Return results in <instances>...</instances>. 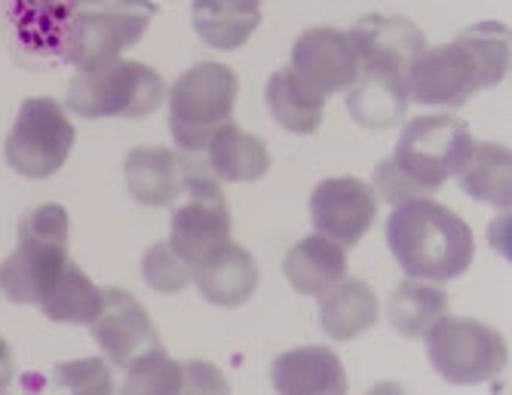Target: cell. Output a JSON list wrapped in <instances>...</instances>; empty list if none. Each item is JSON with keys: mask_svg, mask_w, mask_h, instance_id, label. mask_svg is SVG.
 Listing matches in <instances>:
<instances>
[{"mask_svg": "<svg viewBox=\"0 0 512 395\" xmlns=\"http://www.w3.org/2000/svg\"><path fill=\"white\" fill-rule=\"evenodd\" d=\"M509 74V28L479 22L445 46H427L405 68L408 95L421 105L463 108L482 89L503 83Z\"/></svg>", "mask_w": 512, "mask_h": 395, "instance_id": "1", "label": "cell"}, {"mask_svg": "<svg viewBox=\"0 0 512 395\" xmlns=\"http://www.w3.org/2000/svg\"><path fill=\"white\" fill-rule=\"evenodd\" d=\"M473 147L476 138L470 135V126L457 117L427 114L408 120L399 135L396 154L381 160L375 169L378 200L399 206L405 200L436 196L445 181L454 178L470 160Z\"/></svg>", "mask_w": 512, "mask_h": 395, "instance_id": "2", "label": "cell"}, {"mask_svg": "<svg viewBox=\"0 0 512 395\" xmlns=\"http://www.w3.org/2000/svg\"><path fill=\"white\" fill-rule=\"evenodd\" d=\"M387 245L405 276L427 282H451L467 273L476 258L470 224L430 196L393 206Z\"/></svg>", "mask_w": 512, "mask_h": 395, "instance_id": "3", "label": "cell"}, {"mask_svg": "<svg viewBox=\"0 0 512 395\" xmlns=\"http://www.w3.org/2000/svg\"><path fill=\"white\" fill-rule=\"evenodd\" d=\"M166 102V80L145 62L114 59L102 68L77 71L65 105L83 120H142Z\"/></svg>", "mask_w": 512, "mask_h": 395, "instance_id": "4", "label": "cell"}, {"mask_svg": "<svg viewBox=\"0 0 512 395\" xmlns=\"http://www.w3.org/2000/svg\"><path fill=\"white\" fill-rule=\"evenodd\" d=\"M68 261V209L46 203L22 215L16 252L0 261V294L10 304H37Z\"/></svg>", "mask_w": 512, "mask_h": 395, "instance_id": "5", "label": "cell"}, {"mask_svg": "<svg viewBox=\"0 0 512 395\" xmlns=\"http://www.w3.org/2000/svg\"><path fill=\"white\" fill-rule=\"evenodd\" d=\"M240 80L221 62H200L184 71L169 89V132L188 157L206 151L218 126L234 114Z\"/></svg>", "mask_w": 512, "mask_h": 395, "instance_id": "6", "label": "cell"}, {"mask_svg": "<svg viewBox=\"0 0 512 395\" xmlns=\"http://www.w3.org/2000/svg\"><path fill=\"white\" fill-rule=\"evenodd\" d=\"M157 7L151 0H102V7H77L68 22L62 59L77 71L102 68L145 37Z\"/></svg>", "mask_w": 512, "mask_h": 395, "instance_id": "7", "label": "cell"}, {"mask_svg": "<svg viewBox=\"0 0 512 395\" xmlns=\"http://www.w3.org/2000/svg\"><path fill=\"white\" fill-rule=\"evenodd\" d=\"M424 340L433 371L457 386L488 383L509 362L506 340L491 325L476 319L445 313L430 325Z\"/></svg>", "mask_w": 512, "mask_h": 395, "instance_id": "8", "label": "cell"}, {"mask_svg": "<svg viewBox=\"0 0 512 395\" xmlns=\"http://www.w3.org/2000/svg\"><path fill=\"white\" fill-rule=\"evenodd\" d=\"M74 138L77 132L56 98H25L4 144L7 166L31 181L50 178L65 166Z\"/></svg>", "mask_w": 512, "mask_h": 395, "instance_id": "9", "label": "cell"}, {"mask_svg": "<svg viewBox=\"0 0 512 395\" xmlns=\"http://www.w3.org/2000/svg\"><path fill=\"white\" fill-rule=\"evenodd\" d=\"M230 206L218 181L206 172L188 163V175H184L181 203L172 212V236L169 245L178 252L184 264H194L212 245L230 239Z\"/></svg>", "mask_w": 512, "mask_h": 395, "instance_id": "10", "label": "cell"}, {"mask_svg": "<svg viewBox=\"0 0 512 395\" xmlns=\"http://www.w3.org/2000/svg\"><path fill=\"white\" fill-rule=\"evenodd\" d=\"M375 215L378 193L359 178H325L310 193V221L316 233L341 242L344 249L371 230Z\"/></svg>", "mask_w": 512, "mask_h": 395, "instance_id": "11", "label": "cell"}, {"mask_svg": "<svg viewBox=\"0 0 512 395\" xmlns=\"http://www.w3.org/2000/svg\"><path fill=\"white\" fill-rule=\"evenodd\" d=\"M289 68L319 95L344 92L362 71L350 37L329 25H316L298 34Z\"/></svg>", "mask_w": 512, "mask_h": 395, "instance_id": "12", "label": "cell"}, {"mask_svg": "<svg viewBox=\"0 0 512 395\" xmlns=\"http://www.w3.org/2000/svg\"><path fill=\"white\" fill-rule=\"evenodd\" d=\"M89 331L102 347L105 359L117 368H126L132 359L160 347V337L148 310L123 288H105L102 316L89 325Z\"/></svg>", "mask_w": 512, "mask_h": 395, "instance_id": "13", "label": "cell"}, {"mask_svg": "<svg viewBox=\"0 0 512 395\" xmlns=\"http://www.w3.org/2000/svg\"><path fill=\"white\" fill-rule=\"evenodd\" d=\"M200 294L215 307H243L258 288V264L240 242L224 239L191 264Z\"/></svg>", "mask_w": 512, "mask_h": 395, "instance_id": "14", "label": "cell"}, {"mask_svg": "<svg viewBox=\"0 0 512 395\" xmlns=\"http://www.w3.org/2000/svg\"><path fill=\"white\" fill-rule=\"evenodd\" d=\"M344 92L347 114L362 129H393L411 102L405 71L387 65H365Z\"/></svg>", "mask_w": 512, "mask_h": 395, "instance_id": "15", "label": "cell"}, {"mask_svg": "<svg viewBox=\"0 0 512 395\" xmlns=\"http://www.w3.org/2000/svg\"><path fill=\"white\" fill-rule=\"evenodd\" d=\"M347 37L356 49V59L362 68L387 65V68L405 71L427 49V37L414 22L402 16H384V13L362 16L350 28Z\"/></svg>", "mask_w": 512, "mask_h": 395, "instance_id": "16", "label": "cell"}, {"mask_svg": "<svg viewBox=\"0 0 512 395\" xmlns=\"http://www.w3.org/2000/svg\"><path fill=\"white\" fill-rule=\"evenodd\" d=\"M126 190L138 206L163 209L172 206L181 190L188 163L169 147H135L126 154Z\"/></svg>", "mask_w": 512, "mask_h": 395, "instance_id": "17", "label": "cell"}, {"mask_svg": "<svg viewBox=\"0 0 512 395\" xmlns=\"http://www.w3.org/2000/svg\"><path fill=\"white\" fill-rule=\"evenodd\" d=\"M4 10L25 53L62 59L65 31L77 13V0H7Z\"/></svg>", "mask_w": 512, "mask_h": 395, "instance_id": "18", "label": "cell"}, {"mask_svg": "<svg viewBox=\"0 0 512 395\" xmlns=\"http://www.w3.org/2000/svg\"><path fill=\"white\" fill-rule=\"evenodd\" d=\"M273 389L286 395H341L347 392V371L329 347H298L273 359Z\"/></svg>", "mask_w": 512, "mask_h": 395, "instance_id": "19", "label": "cell"}, {"mask_svg": "<svg viewBox=\"0 0 512 395\" xmlns=\"http://www.w3.org/2000/svg\"><path fill=\"white\" fill-rule=\"evenodd\" d=\"M200 157H206L203 169L215 181H224V184L258 181L270 169V154H267L264 138L240 129L234 120H227L224 126L212 132L206 151Z\"/></svg>", "mask_w": 512, "mask_h": 395, "instance_id": "20", "label": "cell"}, {"mask_svg": "<svg viewBox=\"0 0 512 395\" xmlns=\"http://www.w3.org/2000/svg\"><path fill=\"white\" fill-rule=\"evenodd\" d=\"M283 273L298 294L319 298L322 291H329L338 279L347 276V249L322 233L304 236L286 252Z\"/></svg>", "mask_w": 512, "mask_h": 395, "instance_id": "21", "label": "cell"}, {"mask_svg": "<svg viewBox=\"0 0 512 395\" xmlns=\"http://www.w3.org/2000/svg\"><path fill=\"white\" fill-rule=\"evenodd\" d=\"M40 313L53 322H65V325H92L102 316L105 307V288H99L92 282L77 261H65L59 267V273L50 279L46 291L37 301Z\"/></svg>", "mask_w": 512, "mask_h": 395, "instance_id": "22", "label": "cell"}, {"mask_svg": "<svg viewBox=\"0 0 512 395\" xmlns=\"http://www.w3.org/2000/svg\"><path fill=\"white\" fill-rule=\"evenodd\" d=\"M378 325V298L362 279H338L319 294V328L338 343L353 340Z\"/></svg>", "mask_w": 512, "mask_h": 395, "instance_id": "23", "label": "cell"}, {"mask_svg": "<svg viewBox=\"0 0 512 395\" xmlns=\"http://www.w3.org/2000/svg\"><path fill=\"white\" fill-rule=\"evenodd\" d=\"M194 31L212 49H240L261 25V0H191Z\"/></svg>", "mask_w": 512, "mask_h": 395, "instance_id": "24", "label": "cell"}, {"mask_svg": "<svg viewBox=\"0 0 512 395\" xmlns=\"http://www.w3.org/2000/svg\"><path fill=\"white\" fill-rule=\"evenodd\" d=\"M264 102L273 120L286 132L295 135H313L322 126L325 111V95L310 89L292 68H279L267 86H264Z\"/></svg>", "mask_w": 512, "mask_h": 395, "instance_id": "25", "label": "cell"}, {"mask_svg": "<svg viewBox=\"0 0 512 395\" xmlns=\"http://www.w3.org/2000/svg\"><path fill=\"white\" fill-rule=\"evenodd\" d=\"M512 157L503 144H479L473 147L470 160L454 175L460 190L470 193L476 203H488L497 209H509L512 200Z\"/></svg>", "mask_w": 512, "mask_h": 395, "instance_id": "26", "label": "cell"}, {"mask_svg": "<svg viewBox=\"0 0 512 395\" xmlns=\"http://www.w3.org/2000/svg\"><path fill=\"white\" fill-rule=\"evenodd\" d=\"M445 313H448L445 288H439V282L411 279V276L396 285L387 304L390 325L408 340H421L430 331V325Z\"/></svg>", "mask_w": 512, "mask_h": 395, "instance_id": "27", "label": "cell"}, {"mask_svg": "<svg viewBox=\"0 0 512 395\" xmlns=\"http://www.w3.org/2000/svg\"><path fill=\"white\" fill-rule=\"evenodd\" d=\"M126 392H184V368L172 362L163 343L126 365Z\"/></svg>", "mask_w": 512, "mask_h": 395, "instance_id": "28", "label": "cell"}, {"mask_svg": "<svg viewBox=\"0 0 512 395\" xmlns=\"http://www.w3.org/2000/svg\"><path fill=\"white\" fill-rule=\"evenodd\" d=\"M142 276L160 294H175V291L188 288L194 282L191 267L178 258V252L169 245V239L166 242H154L151 249L145 252V258H142Z\"/></svg>", "mask_w": 512, "mask_h": 395, "instance_id": "29", "label": "cell"}, {"mask_svg": "<svg viewBox=\"0 0 512 395\" xmlns=\"http://www.w3.org/2000/svg\"><path fill=\"white\" fill-rule=\"evenodd\" d=\"M53 383L71 389V392H86V395H105L114 392V377L108 368V359H77V362H62L53 371Z\"/></svg>", "mask_w": 512, "mask_h": 395, "instance_id": "30", "label": "cell"}, {"mask_svg": "<svg viewBox=\"0 0 512 395\" xmlns=\"http://www.w3.org/2000/svg\"><path fill=\"white\" fill-rule=\"evenodd\" d=\"M184 392H227L224 374L212 362H184Z\"/></svg>", "mask_w": 512, "mask_h": 395, "instance_id": "31", "label": "cell"}, {"mask_svg": "<svg viewBox=\"0 0 512 395\" xmlns=\"http://www.w3.org/2000/svg\"><path fill=\"white\" fill-rule=\"evenodd\" d=\"M16 377V359H13V350L10 343L0 337V392H4Z\"/></svg>", "mask_w": 512, "mask_h": 395, "instance_id": "32", "label": "cell"}, {"mask_svg": "<svg viewBox=\"0 0 512 395\" xmlns=\"http://www.w3.org/2000/svg\"><path fill=\"white\" fill-rule=\"evenodd\" d=\"M80 4H102V0H80Z\"/></svg>", "mask_w": 512, "mask_h": 395, "instance_id": "33", "label": "cell"}]
</instances>
